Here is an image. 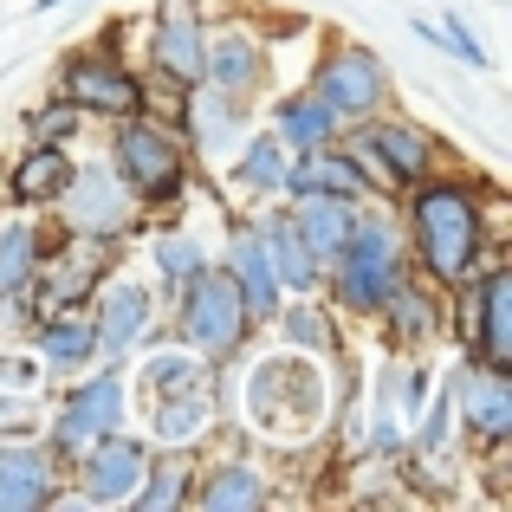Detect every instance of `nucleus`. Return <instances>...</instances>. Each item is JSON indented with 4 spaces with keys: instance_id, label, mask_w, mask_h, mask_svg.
Returning <instances> with one entry per match:
<instances>
[{
    "instance_id": "21",
    "label": "nucleus",
    "mask_w": 512,
    "mask_h": 512,
    "mask_svg": "<svg viewBox=\"0 0 512 512\" xmlns=\"http://www.w3.org/2000/svg\"><path fill=\"white\" fill-rule=\"evenodd\" d=\"M370 156H383L396 169V182H422L428 175V137L409 124H376L370 130Z\"/></svg>"
},
{
    "instance_id": "20",
    "label": "nucleus",
    "mask_w": 512,
    "mask_h": 512,
    "mask_svg": "<svg viewBox=\"0 0 512 512\" xmlns=\"http://www.w3.org/2000/svg\"><path fill=\"white\" fill-rule=\"evenodd\" d=\"M331 130H338V111L325 98H286L279 104V143H292V150H325Z\"/></svg>"
},
{
    "instance_id": "16",
    "label": "nucleus",
    "mask_w": 512,
    "mask_h": 512,
    "mask_svg": "<svg viewBox=\"0 0 512 512\" xmlns=\"http://www.w3.org/2000/svg\"><path fill=\"white\" fill-rule=\"evenodd\" d=\"M480 357L493 370L512 363V273H487L480 286Z\"/></svg>"
},
{
    "instance_id": "18",
    "label": "nucleus",
    "mask_w": 512,
    "mask_h": 512,
    "mask_svg": "<svg viewBox=\"0 0 512 512\" xmlns=\"http://www.w3.org/2000/svg\"><path fill=\"white\" fill-rule=\"evenodd\" d=\"M91 279H98V247L78 234V247H72V253H59V260L39 273V312H46V305H72V299H85Z\"/></svg>"
},
{
    "instance_id": "5",
    "label": "nucleus",
    "mask_w": 512,
    "mask_h": 512,
    "mask_svg": "<svg viewBox=\"0 0 512 512\" xmlns=\"http://www.w3.org/2000/svg\"><path fill=\"white\" fill-rule=\"evenodd\" d=\"M59 201H65L72 234H85V240H111V234H124V221H130L117 175H98V169H85V175L72 169V182L59 188Z\"/></svg>"
},
{
    "instance_id": "15",
    "label": "nucleus",
    "mask_w": 512,
    "mask_h": 512,
    "mask_svg": "<svg viewBox=\"0 0 512 512\" xmlns=\"http://www.w3.org/2000/svg\"><path fill=\"white\" fill-rule=\"evenodd\" d=\"M461 415L467 428H474L480 441H506L512 435V383H500V376H467L461 383Z\"/></svg>"
},
{
    "instance_id": "26",
    "label": "nucleus",
    "mask_w": 512,
    "mask_h": 512,
    "mask_svg": "<svg viewBox=\"0 0 512 512\" xmlns=\"http://www.w3.org/2000/svg\"><path fill=\"white\" fill-rule=\"evenodd\" d=\"M91 350H98V331L78 325V318H59V325L39 331V357L46 363H85Z\"/></svg>"
},
{
    "instance_id": "6",
    "label": "nucleus",
    "mask_w": 512,
    "mask_h": 512,
    "mask_svg": "<svg viewBox=\"0 0 512 512\" xmlns=\"http://www.w3.org/2000/svg\"><path fill=\"white\" fill-rule=\"evenodd\" d=\"M117 422H124V383H117V376L78 383L72 402H65V415H59V448H91V441H104Z\"/></svg>"
},
{
    "instance_id": "17",
    "label": "nucleus",
    "mask_w": 512,
    "mask_h": 512,
    "mask_svg": "<svg viewBox=\"0 0 512 512\" xmlns=\"http://www.w3.org/2000/svg\"><path fill=\"white\" fill-rule=\"evenodd\" d=\"M312 247V260H338L344 234H350V201L338 195H299V221H292Z\"/></svg>"
},
{
    "instance_id": "24",
    "label": "nucleus",
    "mask_w": 512,
    "mask_h": 512,
    "mask_svg": "<svg viewBox=\"0 0 512 512\" xmlns=\"http://www.w3.org/2000/svg\"><path fill=\"white\" fill-rule=\"evenodd\" d=\"M156 435L163 441H195L208 428V396L201 389H175V396H156Z\"/></svg>"
},
{
    "instance_id": "32",
    "label": "nucleus",
    "mask_w": 512,
    "mask_h": 512,
    "mask_svg": "<svg viewBox=\"0 0 512 512\" xmlns=\"http://www.w3.org/2000/svg\"><path fill=\"white\" fill-rule=\"evenodd\" d=\"M26 124H33V143H65V137L78 130V104H52V111H33Z\"/></svg>"
},
{
    "instance_id": "4",
    "label": "nucleus",
    "mask_w": 512,
    "mask_h": 512,
    "mask_svg": "<svg viewBox=\"0 0 512 512\" xmlns=\"http://www.w3.org/2000/svg\"><path fill=\"white\" fill-rule=\"evenodd\" d=\"M117 175H124L137 195L150 201H169L175 188H182V150L163 137V130L150 124H130L124 137H117Z\"/></svg>"
},
{
    "instance_id": "33",
    "label": "nucleus",
    "mask_w": 512,
    "mask_h": 512,
    "mask_svg": "<svg viewBox=\"0 0 512 512\" xmlns=\"http://www.w3.org/2000/svg\"><path fill=\"white\" fill-rule=\"evenodd\" d=\"M182 487H188V467H182V461L156 467V474H150V493H143V506H175V500H182Z\"/></svg>"
},
{
    "instance_id": "8",
    "label": "nucleus",
    "mask_w": 512,
    "mask_h": 512,
    "mask_svg": "<svg viewBox=\"0 0 512 512\" xmlns=\"http://www.w3.org/2000/svg\"><path fill=\"white\" fill-rule=\"evenodd\" d=\"M65 98L78 104V111H104V117H130L143 104V91L130 85L117 65H104V59H78V65H65Z\"/></svg>"
},
{
    "instance_id": "3",
    "label": "nucleus",
    "mask_w": 512,
    "mask_h": 512,
    "mask_svg": "<svg viewBox=\"0 0 512 512\" xmlns=\"http://www.w3.org/2000/svg\"><path fill=\"white\" fill-rule=\"evenodd\" d=\"M182 331H188V344H195L201 357H227V350L240 344V331H247V305H240L234 279H221V273L201 266V273L188 279Z\"/></svg>"
},
{
    "instance_id": "29",
    "label": "nucleus",
    "mask_w": 512,
    "mask_h": 512,
    "mask_svg": "<svg viewBox=\"0 0 512 512\" xmlns=\"http://www.w3.org/2000/svg\"><path fill=\"white\" fill-rule=\"evenodd\" d=\"M143 383L156 396H175V389H201V363L195 357H150V376Z\"/></svg>"
},
{
    "instance_id": "23",
    "label": "nucleus",
    "mask_w": 512,
    "mask_h": 512,
    "mask_svg": "<svg viewBox=\"0 0 512 512\" xmlns=\"http://www.w3.org/2000/svg\"><path fill=\"white\" fill-rule=\"evenodd\" d=\"M266 260H273V273H279V286H312L318 279V260H312V247H305V234L292 221H273V234H266Z\"/></svg>"
},
{
    "instance_id": "11",
    "label": "nucleus",
    "mask_w": 512,
    "mask_h": 512,
    "mask_svg": "<svg viewBox=\"0 0 512 512\" xmlns=\"http://www.w3.org/2000/svg\"><path fill=\"white\" fill-rule=\"evenodd\" d=\"M201 20L195 13H163V26H156V39H150V59H156V72H169L175 85H201Z\"/></svg>"
},
{
    "instance_id": "27",
    "label": "nucleus",
    "mask_w": 512,
    "mask_h": 512,
    "mask_svg": "<svg viewBox=\"0 0 512 512\" xmlns=\"http://www.w3.org/2000/svg\"><path fill=\"white\" fill-rule=\"evenodd\" d=\"M33 260H39L33 227H7V234H0V292H20L26 279H33Z\"/></svg>"
},
{
    "instance_id": "1",
    "label": "nucleus",
    "mask_w": 512,
    "mask_h": 512,
    "mask_svg": "<svg viewBox=\"0 0 512 512\" xmlns=\"http://www.w3.org/2000/svg\"><path fill=\"white\" fill-rule=\"evenodd\" d=\"M415 240H422V260L441 286H461L474 273V253H480V208L474 195L461 188H422L415 195Z\"/></svg>"
},
{
    "instance_id": "22",
    "label": "nucleus",
    "mask_w": 512,
    "mask_h": 512,
    "mask_svg": "<svg viewBox=\"0 0 512 512\" xmlns=\"http://www.w3.org/2000/svg\"><path fill=\"white\" fill-rule=\"evenodd\" d=\"M65 182H72V163L59 156V143H39V150L13 169V195L20 201H59Z\"/></svg>"
},
{
    "instance_id": "36",
    "label": "nucleus",
    "mask_w": 512,
    "mask_h": 512,
    "mask_svg": "<svg viewBox=\"0 0 512 512\" xmlns=\"http://www.w3.org/2000/svg\"><path fill=\"white\" fill-rule=\"evenodd\" d=\"M39 7H65V0H39Z\"/></svg>"
},
{
    "instance_id": "34",
    "label": "nucleus",
    "mask_w": 512,
    "mask_h": 512,
    "mask_svg": "<svg viewBox=\"0 0 512 512\" xmlns=\"http://www.w3.org/2000/svg\"><path fill=\"white\" fill-rule=\"evenodd\" d=\"M435 39H441V46H454V52H461V59H467V65H474V72H487V52H480V39H474V33H467V26H461V20H448V26H435Z\"/></svg>"
},
{
    "instance_id": "28",
    "label": "nucleus",
    "mask_w": 512,
    "mask_h": 512,
    "mask_svg": "<svg viewBox=\"0 0 512 512\" xmlns=\"http://www.w3.org/2000/svg\"><path fill=\"white\" fill-rule=\"evenodd\" d=\"M279 175H286V163H279V137L247 143V156H240V182H247V188H273Z\"/></svg>"
},
{
    "instance_id": "30",
    "label": "nucleus",
    "mask_w": 512,
    "mask_h": 512,
    "mask_svg": "<svg viewBox=\"0 0 512 512\" xmlns=\"http://www.w3.org/2000/svg\"><path fill=\"white\" fill-rule=\"evenodd\" d=\"M156 266H163L169 279H182V286H188V279L201 273V247H195V240H182V234H169L163 247H156Z\"/></svg>"
},
{
    "instance_id": "19",
    "label": "nucleus",
    "mask_w": 512,
    "mask_h": 512,
    "mask_svg": "<svg viewBox=\"0 0 512 512\" xmlns=\"http://www.w3.org/2000/svg\"><path fill=\"white\" fill-rule=\"evenodd\" d=\"M91 331H98L104 350H130L137 331H150V292H143V286H117L111 299H104V312H98Z\"/></svg>"
},
{
    "instance_id": "10",
    "label": "nucleus",
    "mask_w": 512,
    "mask_h": 512,
    "mask_svg": "<svg viewBox=\"0 0 512 512\" xmlns=\"http://www.w3.org/2000/svg\"><path fill=\"white\" fill-rule=\"evenodd\" d=\"M52 461L33 448H0V512H33L52 506Z\"/></svg>"
},
{
    "instance_id": "9",
    "label": "nucleus",
    "mask_w": 512,
    "mask_h": 512,
    "mask_svg": "<svg viewBox=\"0 0 512 512\" xmlns=\"http://www.w3.org/2000/svg\"><path fill=\"white\" fill-rule=\"evenodd\" d=\"M137 480H143V448L111 428V435L91 448V461H85V500L91 506H111V500H124Z\"/></svg>"
},
{
    "instance_id": "2",
    "label": "nucleus",
    "mask_w": 512,
    "mask_h": 512,
    "mask_svg": "<svg viewBox=\"0 0 512 512\" xmlns=\"http://www.w3.org/2000/svg\"><path fill=\"white\" fill-rule=\"evenodd\" d=\"M402 286V240L389 221H357L338 247V299L350 312H376Z\"/></svg>"
},
{
    "instance_id": "13",
    "label": "nucleus",
    "mask_w": 512,
    "mask_h": 512,
    "mask_svg": "<svg viewBox=\"0 0 512 512\" xmlns=\"http://www.w3.org/2000/svg\"><path fill=\"white\" fill-rule=\"evenodd\" d=\"M234 292H240V305H247L253 318H273V305H279V273H273V260H266V234H240L234 240Z\"/></svg>"
},
{
    "instance_id": "31",
    "label": "nucleus",
    "mask_w": 512,
    "mask_h": 512,
    "mask_svg": "<svg viewBox=\"0 0 512 512\" xmlns=\"http://www.w3.org/2000/svg\"><path fill=\"white\" fill-rule=\"evenodd\" d=\"M389 305H396V318H402V331H409V338H428V331H435V312H428L422 292L396 286V292H389Z\"/></svg>"
},
{
    "instance_id": "14",
    "label": "nucleus",
    "mask_w": 512,
    "mask_h": 512,
    "mask_svg": "<svg viewBox=\"0 0 512 512\" xmlns=\"http://www.w3.org/2000/svg\"><path fill=\"white\" fill-rule=\"evenodd\" d=\"M279 182L292 188V195H338V201H357L363 195V175L350 156H331V150H305L299 169H286Z\"/></svg>"
},
{
    "instance_id": "7",
    "label": "nucleus",
    "mask_w": 512,
    "mask_h": 512,
    "mask_svg": "<svg viewBox=\"0 0 512 512\" xmlns=\"http://www.w3.org/2000/svg\"><path fill=\"white\" fill-rule=\"evenodd\" d=\"M318 98L331 104L338 117H363L383 104V65L370 52H338V59L318 72Z\"/></svg>"
},
{
    "instance_id": "25",
    "label": "nucleus",
    "mask_w": 512,
    "mask_h": 512,
    "mask_svg": "<svg viewBox=\"0 0 512 512\" xmlns=\"http://www.w3.org/2000/svg\"><path fill=\"white\" fill-rule=\"evenodd\" d=\"M201 506L208 512H253V506H266V487H260L253 467H221V474L201 487Z\"/></svg>"
},
{
    "instance_id": "35",
    "label": "nucleus",
    "mask_w": 512,
    "mask_h": 512,
    "mask_svg": "<svg viewBox=\"0 0 512 512\" xmlns=\"http://www.w3.org/2000/svg\"><path fill=\"white\" fill-rule=\"evenodd\" d=\"M286 338H292V344L325 350V318H318V312H292V318H286Z\"/></svg>"
},
{
    "instance_id": "12",
    "label": "nucleus",
    "mask_w": 512,
    "mask_h": 512,
    "mask_svg": "<svg viewBox=\"0 0 512 512\" xmlns=\"http://www.w3.org/2000/svg\"><path fill=\"white\" fill-rule=\"evenodd\" d=\"M201 78H208L221 98H247V91L260 85V46H253L247 33L214 39V46L201 52Z\"/></svg>"
}]
</instances>
